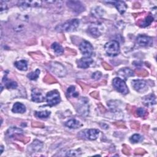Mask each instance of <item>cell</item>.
I'll return each instance as SVG.
<instances>
[{"instance_id":"obj_1","label":"cell","mask_w":157,"mask_h":157,"mask_svg":"<svg viewBox=\"0 0 157 157\" xmlns=\"http://www.w3.org/2000/svg\"><path fill=\"white\" fill-rule=\"evenodd\" d=\"M79 25V20L78 19H71L67 21L64 23L57 26L56 30L58 31L71 32L74 31Z\"/></svg>"},{"instance_id":"obj_2","label":"cell","mask_w":157,"mask_h":157,"mask_svg":"<svg viewBox=\"0 0 157 157\" xmlns=\"http://www.w3.org/2000/svg\"><path fill=\"white\" fill-rule=\"evenodd\" d=\"M104 48L107 54L110 56H115L120 53L119 43L114 40L106 43L104 46Z\"/></svg>"},{"instance_id":"obj_3","label":"cell","mask_w":157,"mask_h":157,"mask_svg":"<svg viewBox=\"0 0 157 157\" xmlns=\"http://www.w3.org/2000/svg\"><path fill=\"white\" fill-rule=\"evenodd\" d=\"M45 99L50 106L56 105L61 101L60 96L59 92L57 90H52L47 93Z\"/></svg>"},{"instance_id":"obj_4","label":"cell","mask_w":157,"mask_h":157,"mask_svg":"<svg viewBox=\"0 0 157 157\" xmlns=\"http://www.w3.org/2000/svg\"><path fill=\"white\" fill-rule=\"evenodd\" d=\"M50 70L58 77H63L66 75L67 71L64 66L58 62H53L50 65Z\"/></svg>"},{"instance_id":"obj_5","label":"cell","mask_w":157,"mask_h":157,"mask_svg":"<svg viewBox=\"0 0 157 157\" xmlns=\"http://www.w3.org/2000/svg\"><path fill=\"white\" fill-rule=\"evenodd\" d=\"M77 111L80 115L86 117L89 113V105L88 101L86 98H82L77 107Z\"/></svg>"},{"instance_id":"obj_6","label":"cell","mask_w":157,"mask_h":157,"mask_svg":"<svg viewBox=\"0 0 157 157\" xmlns=\"http://www.w3.org/2000/svg\"><path fill=\"white\" fill-rule=\"evenodd\" d=\"M113 87L117 91L123 94H126L128 93V88L126 86L125 82L119 77H115L112 81Z\"/></svg>"},{"instance_id":"obj_7","label":"cell","mask_w":157,"mask_h":157,"mask_svg":"<svg viewBox=\"0 0 157 157\" xmlns=\"http://www.w3.org/2000/svg\"><path fill=\"white\" fill-rule=\"evenodd\" d=\"M79 49L82 53L86 57H90L93 55V47L86 40L82 41L79 45Z\"/></svg>"},{"instance_id":"obj_8","label":"cell","mask_w":157,"mask_h":157,"mask_svg":"<svg viewBox=\"0 0 157 157\" xmlns=\"http://www.w3.org/2000/svg\"><path fill=\"white\" fill-rule=\"evenodd\" d=\"M67 6L73 12L76 13H80L85 10L83 4L78 1H69L67 2Z\"/></svg>"},{"instance_id":"obj_9","label":"cell","mask_w":157,"mask_h":157,"mask_svg":"<svg viewBox=\"0 0 157 157\" xmlns=\"http://www.w3.org/2000/svg\"><path fill=\"white\" fill-rule=\"evenodd\" d=\"M136 42L139 46L148 47L153 44V39L147 36L139 35L136 39Z\"/></svg>"},{"instance_id":"obj_10","label":"cell","mask_w":157,"mask_h":157,"mask_svg":"<svg viewBox=\"0 0 157 157\" xmlns=\"http://www.w3.org/2000/svg\"><path fill=\"white\" fill-rule=\"evenodd\" d=\"M41 1H20L18 4L20 6L28 7H40L42 5Z\"/></svg>"},{"instance_id":"obj_11","label":"cell","mask_w":157,"mask_h":157,"mask_svg":"<svg viewBox=\"0 0 157 157\" xmlns=\"http://www.w3.org/2000/svg\"><path fill=\"white\" fill-rule=\"evenodd\" d=\"M93 60L90 57H84L82 58L77 61V66L80 68L86 69L90 67V66L93 63Z\"/></svg>"},{"instance_id":"obj_12","label":"cell","mask_w":157,"mask_h":157,"mask_svg":"<svg viewBox=\"0 0 157 157\" xmlns=\"http://www.w3.org/2000/svg\"><path fill=\"white\" fill-rule=\"evenodd\" d=\"M107 3H110L113 4L117 9L118 10V12L121 13L123 14L124 13L127 9V6L126 4L123 1H107L106 2Z\"/></svg>"},{"instance_id":"obj_13","label":"cell","mask_w":157,"mask_h":157,"mask_svg":"<svg viewBox=\"0 0 157 157\" xmlns=\"http://www.w3.org/2000/svg\"><path fill=\"white\" fill-rule=\"evenodd\" d=\"M99 134V131L96 129H90L84 131L85 137L90 140H96Z\"/></svg>"},{"instance_id":"obj_14","label":"cell","mask_w":157,"mask_h":157,"mask_svg":"<svg viewBox=\"0 0 157 157\" xmlns=\"http://www.w3.org/2000/svg\"><path fill=\"white\" fill-rule=\"evenodd\" d=\"M31 99L35 102H41L44 101L45 98L37 89L34 88L32 90Z\"/></svg>"},{"instance_id":"obj_15","label":"cell","mask_w":157,"mask_h":157,"mask_svg":"<svg viewBox=\"0 0 157 157\" xmlns=\"http://www.w3.org/2000/svg\"><path fill=\"white\" fill-rule=\"evenodd\" d=\"M132 85L134 90L140 92L146 87L147 82L144 80H134L132 82Z\"/></svg>"},{"instance_id":"obj_16","label":"cell","mask_w":157,"mask_h":157,"mask_svg":"<svg viewBox=\"0 0 157 157\" xmlns=\"http://www.w3.org/2000/svg\"><path fill=\"white\" fill-rule=\"evenodd\" d=\"M88 33L93 36L97 37L101 35V31L98 25L93 24L88 27Z\"/></svg>"},{"instance_id":"obj_17","label":"cell","mask_w":157,"mask_h":157,"mask_svg":"<svg viewBox=\"0 0 157 157\" xmlns=\"http://www.w3.org/2000/svg\"><path fill=\"white\" fill-rule=\"evenodd\" d=\"M43 146V144L38 140H35L28 147V151L31 152H37L40 151Z\"/></svg>"},{"instance_id":"obj_18","label":"cell","mask_w":157,"mask_h":157,"mask_svg":"<svg viewBox=\"0 0 157 157\" xmlns=\"http://www.w3.org/2000/svg\"><path fill=\"white\" fill-rule=\"evenodd\" d=\"M142 101L146 106H151L156 104V97L153 94H151L144 96Z\"/></svg>"},{"instance_id":"obj_19","label":"cell","mask_w":157,"mask_h":157,"mask_svg":"<svg viewBox=\"0 0 157 157\" xmlns=\"http://www.w3.org/2000/svg\"><path fill=\"white\" fill-rule=\"evenodd\" d=\"M118 74L124 78H127L128 77H131L134 75V72L128 67H124L120 69L118 71Z\"/></svg>"},{"instance_id":"obj_20","label":"cell","mask_w":157,"mask_h":157,"mask_svg":"<svg viewBox=\"0 0 157 157\" xmlns=\"http://www.w3.org/2000/svg\"><path fill=\"white\" fill-rule=\"evenodd\" d=\"M23 131L21 129L18 128L17 127H11L6 132L7 135L11 138L14 137L18 134H23Z\"/></svg>"},{"instance_id":"obj_21","label":"cell","mask_w":157,"mask_h":157,"mask_svg":"<svg viewBox=\"0 0 157 157\" xmlns=\"http://www.w3.org/2000/svg\"><path fill=\"white\" fill-rule=\"evenodd\" d=\"M2 82L4 83V86L7 89H15L17 87V86H18L17 83L16 82L9 80L7 78L6 75L3 78Z\"/></svg>"},{"instance_id":"obj_22","label":"cell","mask_w":157,"mask_h":157,"mask_svg":"<svg viewBox=\"0 0 157 157\" xmlns=\"http://www.w3.org/2000/svg\"><path fill=\"white\" fill-rule=\"evenodd\" d=\"M153 21V17L151 15H147L143 20H139L137 25L140 27H146L149 26Z\"/></svg>"},{"instance_id":"obj_23","label":"cell","mask_w":157,"mask_h":157,"mask_svg":"<svg viewBox=\"0 0 157 157\" xmlns=\"http://www.w3.org/2000/svg\"><path fill=\"white\" fill-rule=\"evenodd\" d=\"M12 110L14 113H23L26 111V107L22 103L16 102L13 104Z\"/></svg>"},{"instance_id":"obj_24","label":"cell","mask_w":157,"mask_h":157,"mask_svg":"<svg viewBox=\"0 0 157 157\" xmlns=\"http://www.w3.org/2000/svg\"><path fill=\"white\" fill-rule=\"evenodd\" d=\"M65 126L71 129H77L81 126V124L75 119H71L65 123Z\"/></svg>"},{"instance_id":"obj_25","label":"cell","mask_w":157,"mask_h":157,"mask_svg":"<svg viewBox=\"0 0 157 157\" xmlns=\"http://www.w3.org/2000/svg\"><path fill=\"white\" fill-rule=\"evenodd\" d=\"M14 65L20 71H26L28 69L27 61L24 59L15 61L14 63Z\"/></svg>"},{"instance_id":"obj_26","label":"cell","mask_w":157,"mask_h":157,"mask_svg":"<svg viewBox=\"0 0 157 157\" xmlns=\"http://www.w3.org/2000/svg\"><path fill=\"white\" fill-rule=\"evenodd\" d=\"M52 48L53 50L55 53L58 55H61L64 53V48L61 45L57 42H54L52 45Z\"/></svg>"},{"instance_id":"obj_27","label":"cell","mask_w":157,"mask_h":157,"mask_svg":"<svg viewBox=\"0 0 157 157\" xmlns=\"http://www.w3.org/2000/svg\"><path fill=\"white\" fill-rule=\"evenodd\" d=\"M66 95L67 98H75L78 96V93L76 91L74 86H71L67 90Z\"/></svg>"},{"instance_id":"obj_28","label":"cell","mask_w":157,"mask_h":157,"mask_svg":"<svg viewBox=\"0 0 157 157\" xmlns=\"http://www.w3.org/2000/svg\"><path fill=\"white\" fill-rule=\"evenodd\" d=\"M34 115L37 118H40V119L47 118L50 115V112H49L48 110L40 111V112L36 111V112H35Z\"/></svg>"},{"instance_id":"obj_29","label":"cell","mask_w":157,"mask_h":157,"mask_svg":"<svg viewBox=\"0 0 157 157\" xmlns=\"http://www.w3.org/2000/svg\"><path fill=\"white\" fill-rule=\"evenodd\" d=\"M40 70L37 69L35 71L31 72L27 75V77L31 80H36L39 76Z\"/></svg>"},{"instance_id":"obj_30","label":"cell","mask_w":157,"mask_h":157,"mask_svg":"<svg viewBox=\"0 0 157 157\" xmlns=\"http://www.w3.org/2000/svg\"><path fill=\"white\" fill-rule=\"evenodd\" d=\"M130 141L132 143H138L139 142L142 141L143 140V137L142 136H140V134H135L134 135H132L130 139H129Z\"/></svg>"},{"instance_id":"obj_31","label":"cell","mask_w":157,"mask_h":157,"mask_svg":"<svg viewBox=\"0 0 157 157\" xmlns=\"http://www.w3.org/2000/svg\"><path fill=\"white\" fill-rule=\"evenodd\" d=\"M104 9H102L100 7H97L94 9V10H92V12L94 16H96L98 17H101L104 14Z\"/></svg>"},{"instance_id":"obj_32","label":"cell","mask_w":157,"mask_h":157,"mask_svg":"<svg viewBox=\"0 0 157 157\" xmlns=\"http://www.w3.org/2000/svg\"><path fill=\"white\" fill-rule=\"evenodd\" d=\"M44 81L47 83H55L57 82V80L52 77L51 75L47 74L44 78Z\"/></svg>"},{"instance_id":"obj_33","label":"cell","mask_w":157,"mask_h":157,"mask_svg":"<svg viewBox=\"0 0 157 157\" xmlns=\"http://www.w3.org/2000/svg\"><path fill=\"white\" fill-rule=\"evenodd\" d=\"M136 112L137 113V115L138 117H145L148 114V112L146 111V110L142 107L138 108L136 110Z\"/></svg>"},{"instance_id":"obj_34","label":"cell","mask_w":157,"mask_h":157,"mask_svg":"<svg viewBox=\"0 0 157 157\" xmlns=\"http://www.w3.org/2000/svg\"><path fill=\"white\" fill-rule=\"evenodd\" d=\"M81 155V152L78 151V150H70L67 152L66 156H77Z\"/></svg>"},{"instance_id":"obj_35","label":"cell","mask_w":157,"mask_h":157,"mask_svg":"<svg viewBox=\"0 0 157 157\" xmlns=\"http://www.w3.org/2000/svg\"><path fill=\"white\" fill-rule=\"evenodd\" d=\"M102 77V74L101 72L99 71H96L95 72H94L92 75H91V77L92 78L94 79V80H99L101 78V77Z\"/></svg>"},{"instance_id":"obj_36","label":"cell","mask_w":157,"mask_h":157,"mask_svg":"<svg viewBox=\"0 0 157 157\" xmlns=\"http://www.w3.org/2000/svg\"><path fill=\"white\" fill-rule=\"evenodd\" d=\"M137 74L140 77H146L148 75V72L145 69H140L137 71Z\"/></svg>"},{"instance_id":"obj_37","label":"cell","mask_w":157,"mask_h":157,"mask_svg":"<svg viewBox=\"0 0 157 157\" xmlns=\"http://www.w3.org/2000/svg\"><path fill=\"white\" fill-rule=\"evenodd\" d=\"M7 9V4L5 2L1 1V11H3Z\"/></svg>"},{"instance_id":"obj_38","label":"cell","mask_w":157,"mask_h":157,"mask_svg":"<svg viewBox=\"0 0 157 157\" xmlns=\"http://www.w3.org/2000/svg\"><path fill=\"white\" fill-rule=\"evenodd\" d=\"M32 126L33 127H39V128H42L44 127V124L39 122H33Z\"/></svg>"},{"instance_id":"obj_39","label":"cell","mask_w":157,"mask_h":157,"mask_svg":"<svg viewBox=\"0 0 157 157\" xmlns=\"http://www.w3.org/2000/svg\"><path fill=\"white\" fill-rule=\"evenodd\" d=\"M102 66L104 67V69L106 70H111L112 69V67L105 62L102 63Z\"/></svg>"},{"instance_id":"obj_40","label":"cell","mask_w":157,"mask_h":157,"mask_svg":"<svg viewBox=\"0 0 157 157\" xmlns=\"http://www.w3.org/2000/svg\"><path fill=\"white\" fill-rule=\"evenodd\" d=\"M131 126L133 129H138L139 127V124L137 123V122H132V123L131 124Z\"/></svg>"},{"instance_id":"obj_41","label":"cell","mask_w":157,"mask_h":157,"mask_svg":"<svg viewBox=\"0 0 157 157\" xmlns=\"http://www.w3.org/2000/svg\"><path fill=\"white\" fill-rule=\"evenodd\" d=\"M90 95L92 96V97H94V98H98V96H99V94H98V93L97 92V91H94V92H92L91 94H90Z\"/></svg>"},{"instance_id":"obj_42","label":"cell","mask_w":157,"mask_h":157,"mask_svg":"<svg viewBox=\"0 0 157 157\" xmlns=\"http://www.w3.org/2000/svg\"><path fill=\"white\" fill-rule=\"evenodd\" d=\"M123 152H124V153H125L126 155H129V148H128H128H124L123 149V150H122Z\"/></svg>"}]
</instances>
